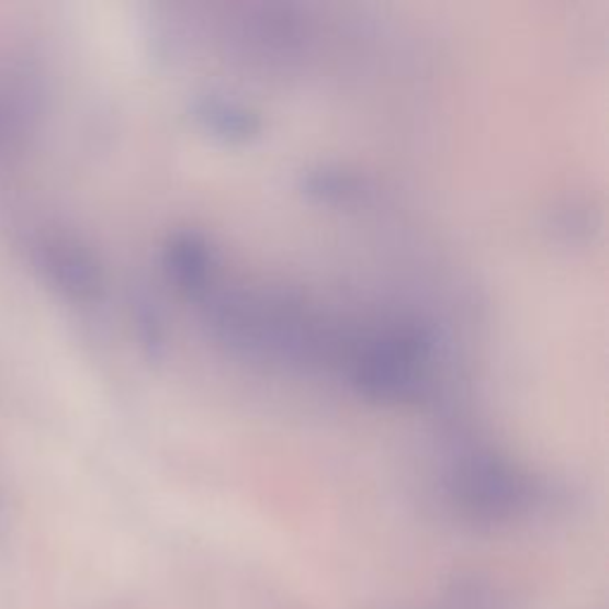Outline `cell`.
<instances>
[{
	"label": "cell",
	"mask_w": 609,
	"mask_h": 609,
	"mask_svg": "<svg viewBox=\"0 0 609 609\" xmlns=\"http://www.w3.org/2000/svg\"><path fill=\"white\" fill-rule=\"evenodd\" d=\"M162 267L169 281H174L181 291L191 297H203L215 286L217 250L201 232H174L165 240Z\"/></svg>",
	"instance_id": "4"
},
{
	"label": "cell",
	"mask_w": 609,
	"mask_h": 609,
	"mask_svg": "<svg viewBox=\"0 0 609 609\" xmlns=\"http://www.w3.org/2000/svg\"><path fill=\"white\" fill-rule=\"evenodd\" d=\"M446 490L460 512L478 521H500L527 509L535 484L493 450L466 443L446 472Z\"/></svg>",
	"instance_id": "2"
},
{
	"label": "cell",
	"mask_w": 609,
	"mask_h": 609,
	"mask_svg": "<svg viewBox=\"0 0 609 609\" xmlns=\"http://www.w3.org/2000/svg\"><path fill=\"white\" fill-rule=\"evenodd\" d=\"M436 334L427 324L401 319L370 331L352 346L348 358L350 384L366 401H413L431 384Z\"/></svg>",
	"instance_id": "1"
},
{
	"label": "cell",
	"mask_w": 609,
	"mask_h": 609,
	"mask_svg": "<svg viewBox=\"0 0 609 609\" xmlns=\"http://www.w3.org/2000/svg\"><path fill=\"white\" fill-rule=\"evenodd\" d=\"M34 262L55 289L75 301H95L103 291V274L95 255L67 232L44 229L32 240Z\"/></svg>",
	"instance_id": "3"
},
{
	"label": "cell",
	"mask_w": 609,
	"mask_h": 609,
	"mask_svg": "<svg viewBox=\"0 0 609 609\" xmlns=\"http://www.w3.org/2000/svg\"><path fill=\"white\" fill-rule=\"evenodd\" d=\"M301 189L307 198H313V201L343 205L360 201L366 193V181L358 172H350L346 167L322 165L315 169H307L301 177Z\"/></svg>",
	"instance_id": "6"
},
{
	"label": "cell",
	"mask_w": 609,
	"mask_h": 609,
	"mask_svg": "<svg viewBox=\"0 0 609 609\" xmlns=\"http://www.w3.org/2000/svg\"><path fill=\"white\" fill-rule=\"evenodd\" d=\"M193 122L224 144H248L262 132V117L234 98L207 93L189 105Z\"/></svg>",
	"instance_id": "5"
}]
</instances>
